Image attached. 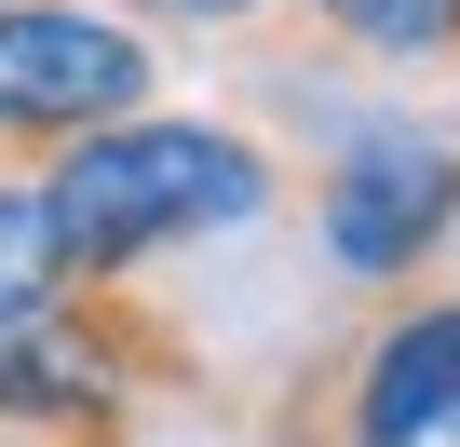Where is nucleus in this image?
I'll return each mask as SVG.
<instances>
[{"instance_id": "1", "label": "nucleus", "mask_w": 460, "mask_h": 447, "mask_svg": "<svg viewBox=\"0 0 460 447\" xmlns=\"http://www.w3.org/2000/svg\"><path fill=\"white\" fill-rule=\"evenodd\" d=\"M41 190H55L68 258H82L95 285H122V272H149V258H176V245H217V231H244V217H271V203H285V163H271V136H244V122L122 109V122L68 136V149L41 163Z\"/></svg>"}, {"instance_id": "2", "label": "nucleus", "mask_w": 460, "mask_h": 447, "mask_svg": "<svg viewBox=\"0 0 460 447\" xmlns=\"http://www.w3.org/2000/svg\"><path fill=\"white\" fill-rule=\"evenodd\" d=\"M312 245L339 285H420L460 245V136L447 122H352L312 176Z\"/></svg>"}, {"instance_id": "3", "label": "nucleus", "mask_w": 460, "mask_h": 447, "mask_svg": "<svg viewBox=\"0 0 460 447\" xmlns=\"http://www.w3.org/2000/svg\"><path fill=\"white\" fill-rule=\"evenodd\" d=\"M163 95V55L136 14H95V0H0V149L55 163L68 136L122 122Z\"/></svg>"}, {"instance_id": "4", "label": "nucleus", "mask_w": 460, "mask_h": 447, "mask_svg": "<svg viewBox=\"0 0 460 447\" xmlns=\"http://www.w3.org/2000/svg\"><path fill=\"white\" fill-rule=\"evenodd\" d=\"M433 434H460V299L406 285V299L339 353L325 447H433Z\"/></svg>"}, {"instance_id": "5", "label": "nucleus", "mask_w": 460, "mask_h": 447, "mask_svg": "<svg viewBox=\"0 0 460 447\" xmlns=\"http://www.w3.org/2000/svg\"><path fill=\"white\" fill-rule=\"evenodd\" d=\"M82 285H95V272H82V258H68V231H55L41 163H28V176H0V353H14V339H41Z\"/></svg>"}, {"instance_id": "6", "label": "nucleus", "mask_w": 460, "mask_h": 447, "mask_svg": "<svg viewBox=\"0 0 460 447\" xmlns=\"http://www.w3.org/2000/svg\"><path fill=\"white\" fill-rule=\"evenodd\" d=\"M312 55L352 68H460V0H285Z\"/></svg>"}, {"instance_id": "7", "label": "nucleus", "mask_w": 460, "mask_h": 447, "mask_svg": "<svg viewBox=\"0 0 460 447\" xmlns=\"http://www.w3.org/2000/svg\"><path fill=\"white\" fill-rule=\"evenodd\" d=\"M95 14H136V28H258L285 0H95Z\"/></svg>"}]
</instances>
